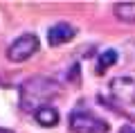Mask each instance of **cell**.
Segmentation results:
<instances>
[{"label":"cell","instance_id":"obj_1","mask_svg":"<svg viewBox=\"0 0 135 133\" xmlns=\"http://www.w3.org/2000/svg\"><path fill=\"white\" fill-rule=\"evenodd\" d=\"M61 95V84L52 77H43V75H36V77H29L20 84L18 88V106L20 111L25 113H36L38 108L43 106H50V102L54 97Z\"/></svg>","mask_w":135,"mask_h":133},{"label":"cell","instance_id":"obj_2","mask_svg":"<svg viewBox=\"0 0 135 133\" xmlns=\"http://www.w3.org/2000/svg\"><path fill=\"white\" fill-rule=\"evenodd\" d=\"M70 131L72 133H108V122L90 111H74L70 115Z\"/></svg>","mask_w":135,"mask_h":133},{"label":"cell","instance_id":"obj_3","mask_svg":"<svg viewBox=\"0 0 135 133\" xmlns=\"http://www.w3.org/2000/svg\"><path fill=\"white\" fill-rule=\"evenodd\" d=\"M38 48H41V41L36 34H23L7 48V59L11 63H25L38 52Z\"/></svg>","mask_w":135,"mask_h":133},{"label":"cell","instance_id":"obj_4","mask_svg":"<svg viewBox=\"0 0 135 133\" xmlns=\"http://www.w3.org/2000/svg\"><path fill=\"white\" fill-rule=\"evenodd\" d=\"M110 97L122 106H135V75H119L110 81Z\"/></svg>","mask_w":135,"mask_h":133},{"label":"cell","instance_id":"obj_5","mask_svg":"<svg viewBox=\"0 0 135 133\" xmlns=\"http://www.w3.org/2000/svg\"><path fill=\"white\" fill-rule=\"evenodd\" d=\"M77 36V29L72 27L70 23H56V25H52V27L47 29V43L50 45H63V43H68V41H72V38Z\"/></svg>","mask_w":135,"mask_h":133},{"label":"cell","instance_id":"obj_6","mask_svg":"<svg viewBox=\"0 0 135 133\" xmlns=\"http://www.w3.org/2000/svg\"><path fill=\"white\" fill-rule=\"evenodd\" d=\"M113 14H115V18L122 20V23L135 25V0H128V2H115Z\"/></svg>","mask_w":135,"mask_h":133},{"label":"cell","instance_id":"obj_7","mask_svg":"<svg viewBox=\"0 0 135 133\" xmlns=\"http://www.w3.org/2000/svg\"><path fill=\"white\" fill-rule=\"evenodd\" d=\"M34 120H36L41 126H45V129L56 126L59 124V111L54 108V106H43V108H38L34 113Z\"/></svg>","mask_w":135,"mask_h":133},{"label":"cell","instance_id":"obj_8","mask_svg":"<svg viewBox=\"0 0 135 133\" xmlns=\"http://www.w3.org/2000/svg\"><path fill=\"white\" fill-rule=\"evenodd\" d=\"M117 63V52L115 50H106L97 57V75H104L108 68H113Z\"/></svg>","mask_w":135,"mask_h":133},{"label":"cell","instance_id":"obj_9","mask_svg":"<svg viewBox=\"0 0 135 133\" xmlns=\"http://www.w3.org/2000/svg\"><path fill=\"white\" fill-rule=\"evenodd\" d=\"M119 133H135V129H133V126H122Z\"/></svg>","mask_w":135,"mask_h":133},{"label":"cell","instance_id":"obj_10","mask_svg":"<svg viewBox=\"0 0 135 133\" xmlns=\"http://www.w3.org/2000/svg\"><path fill=\"white\" fill-rule=\"evenodd\" d=\"M0 133H14L11 129H5V126H0Z\"/></svg>","mask_w":135,"mask_h":133}]
</instances>
